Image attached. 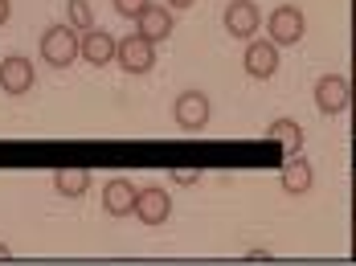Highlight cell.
<instances>
[{
  "label": "cell",
  "instance_id": "cell-19",
  "mask_svg": "<svg viewBox=\"0 0 356 266\" xmlns=\"http://www.w3.org/2000/svg\"><path fill=\"white\" fill-rule=\"evenodd\" d=\"M164 4H168V8H172V13H180V8H193V4H197V0H164Z\"/></svg>",
  "mask_w": 356,
  "mask_h": 266
},
{
  "label": "cell",
  "instance_id": "cell-20",
  "mask_svg": "<svg viewBox=\"0 0 356 266\" xmlns=\"http://www.w3.org/2000/svg\"><path fill=\"white\" fill-rule=\"evenodd\" d=\"M8 13H13V4H8V0H0V25L8 21Z\"/></svg>",
  "mask_w": 356,
  "mask_h": 266
},
{
  "label": "cell",
  "instance_id": "cell-15",
  "mask_svg": "<svg viewBox=\"0 0 356 266\" xmlns=\"http://www.w3.org/2000/svg\"><path fill=\"white\" fill-rule=\"evenodd\" d=\"M54 189H58V197H86V189H90V172L78 168V164L58 168V172H54Z\"/></svg>",
  "mask_w": 356,
  "mask_h": 266
},
{
  "label": "cell",
  "instance_id": "cell-5",
  "mask_svg": "<svg viewBox=\"0 0 356 266\" xmlns=\"http://www.w3.org/2000/svg\"><path fill=\"white\" fill-rule=\"evenodd\" d=\"M348 103H353V82L348 78L323 74L316 82V107H320V115H344Z\"/></svg>",
  "mask_w": 356,
  "mask_h": 266
},
{
  "label": "cell",
  "instance_id": "cell-8",
  "mask_svg": "<svg viewBox=\"0 0 356 266\" xmlns=\"http://www.w3.org/2000/svg\"><path fill=\"white\" fill-rule=\"evenodd\" d=\"M33 62L29 58H21V53H8L4 62H0V90L4 94H29L33 90Z\"/></svg>",
  "mask_w": 356,
  "mask_h": 266
},
{
  "label": "cell",
  "instance_id": "cell-11",
  "mask_svg": "<svg viewBox=\"0 0 356 266\" xmlns=\"http://www.w3.org/2000/svg\"><path fill=\"white\" fill-rule=\"evenodd\" d=\"M172 29H177V17H172L168 4H147L140 17H136V33H143L147 41L172 38Z\"/></svg>",
  "mask_w": 356,
  "mask_h": 266
},
{
  "label": "cell",
  "instance_id": "cell-4",
  "mask_svg": "<svg viewBox=\"0 0 356 266\" xmlns=\"http://www.w3.org/2000/svg\"><path fill=\"white\" fill-rule=\"evenodd\" d=\"M209 115H213V107H209V94L205 90H184L177 103H172V119H177L180 131H201L209 123Z\"/></svg>",
  "mask_w": 356,
  "mask_h": 266
},
{
  "label": "cell",
  "instance_id": "cell-12",
  "mask_svg": "<svg viewBox=\"0 0 356 266\" xmlns=\"http://www.w3.org/2000/svg\"><path fill=\"white\" fill-rule=\"evenodd\" d=\"M136 197H140V189L127 176H111L103 185V209L111 217H127V213H136Z\"/></svg>",
  "mask_w": 356,
  "mask_h": 266
},
{
  "label": "cell",
  "instance_id": "cell-17",
  "mask_svg": "<svg viewBox=\"0 0 356 266\" xmlns=\"http://www.w3.org/2000/svg\"><path fill=\"white\" fill-rule=\"evenodd\" d=\"M147 4H152V0H115V13H123V17H131V21H136Z\"/></svg>",
  "mask_w": 356,
  "mask_h": 266
},
{
  "label": "cell",
  "instance_id": "cell-10",
  "mask_svg": "<svg viewBox=\"0 0 356 266\" xmlns=\"http://www.w3.org/2000/svg\"><path fill=\"white\" fill-rule=\"evenodd\" d=\"M168 213H172V197L160 189V185L140 189V197H136V217H140L143 226H164Z\"/></svg>",
  "mask_w": 356,
  "mask_h": 266
},
{
  "label": "cell",
  "instance_id": "cell-7",
  "mask_svg": "<svg viewBox=\"0 0 356 266\" xmlns=\"http://www.w3.org/2000/svg\"><path fill=\"white\" fill-rule=\"evenodd\" d=\"M115 49H119V41L111 38L107 29H99V25H90V29L78 33V58H86L90 66H111Z\"/></svg>",
  "mask_w": 356,
  "mask_h": 266
},
{
  "label": "cell",
  "instance_id": "cell-14",
  "mask_svg": "<svg viewBox=\"0 0 356 266\" xmlns=\"http://www.w3.org/2000/svg\"><path fill=\"white\" fill-rule=\"evenodd\" d=\"M266 140H270V144H275L283 156H295L299 148H303V127H299L295 119H270Z\"/></svg>",
  "mask_w": 356,
  "mask_h": 266
},
{
  "label": "cell",
  "instance_id": "cell-2",
  "mask_svg": "<svg viewBox=\"0 0 356 266\" xmlns=\"http://www.w3.org/2000/svg\"><path fill=\"white\" fill-rule=\"evenodd\" d=\"M266 33L275 45H299L303 33H307V17H303V8H295V4H279L270 17H266Z\"/></svg>",
  "mask_w": 356,
  "mask_h": 266
},
{
  "label": "cell",
  "instance_id": "cell-22",
  "mask_svg": "<svg viewBox=\"0 0 356 266\" xmlns=\"http://www.w3.org/2000/svg\"><path fill=\"white\" fill-rule=\"evenodd\" d=\"M353 82H356V62H353Z\"/></svg>",
  "mask_w": 356,
  "mask_h": 266
},
{
  "label": "cell",
  "instance_id": "cell-21",
  "mask_svg": "<svg viewBox=\"0 0 356 266\" xmlns=\"http://www.w3.org/2000/svg\"><path fill=\"white\" fill-rule=\"evenodd\" d=\"M8 254H13V250H8V246H4V242H0V258H8Z\"/></svg>",
  "mask_w": 356,
  "mask_h": 266
},
{
  "label": "cell",
  "instance_id": "cell-16",
  "mask_svg": "<svg viewBox=\"0 0 356 266\" xmlns=\"http://www.w3.org/2000/svg\"><path fill=\"white\" fill-rule=\"evenodd\" d=\"M66 13H70V25L78 29V33L95 25V13H90V0H70V8H66Z\"/></svg>",
  "mask_w": 356,
  "mask_h": 266
},
{
  "label": "cell",
  "instance_id": "cell-6",
  "mask_svg": "<svg viewBox=\"0 0 356 266\" xmlns=\"http://www.w3.org/2000/svg\"><path fill=\"white\" fill-rule=\"evenodd\" d=\"M221 21H225V33H229V38L250 41L254 33H258V25H262V13H258L254 0H229Z\"/></svg>",
  "mask_w": 356,
  "mask_h": 266
},
{
  "label": "cell",
  "instance_id": "cell-13",
  "mask_svg": "<svg viewBox=\"0 0 356 266\" xmlns=\"http://www.w3.org/2000/svg\"><path fill=\"white\" fill-rule=\"evenodd\" d=\"M279 185H283V192H291V197H303V192L316 185V172H312V164L303 160V156H286L283 172H279Z\"/></svg>",
  "mask_w": 356,
  "mask_h": 266
},
{
  "label": "cell",
  "instance_id": "cell-18",
  "mask_svg": "<svg viewBox=\"0 0 356 266\" xmlns=\"http://www.w3.org/2000/svg\"><path fill=\"white\" fill-rule=\"evenodd\" d=\"M168 176H172L177 185H197V181H201V168H172Z\"/></svg>",
  "mask_w": 356,
  "mask_h": 266
},
{
  "label": "cell",
  "instance_id": "cell-3",
  "mask_svg": "<svg viewBox=\"0 0 356 266\" xmlns=\"http://www.w3.org/2000/svg\"><path fill=\"white\" fill-rule=\"evenodd\" d=\"M115 62L127 70V74H147L156 66V41H147L143 33H127L115 49Z\"/></svg>",
  "mask_w": 356,
  "mask_h": 266
},
{
  "label": "cell",
  "instance_id": "cell-1",
  "mask_svg": "<svg viewBox=\"0 0 356 266\" xmlns=\"http://www.w3.org/2000/svg\"><path fill=\"white\" fill-rule=\"evenodd\" d=\"M74 58H78V33H74V25H49L41 33V62L54 66V70H66V66H74Z\"/></svg>",
  "mask_w": 356,
  "mask_h": 266
},
{
  "label": "cell",
  "instance_id": "cell-9",
  "mask_svg": "<svg viewBox=\"0 0 356 266\" xmlns=\"http://www.w3.org/2000/svg\"><path fill=\"white\" fill-rule=\"evenodd\" d=\"M242 66H246L250 78H258V82H266V78L279 70V45L275 41H246V53H242Z\"/></svg>",
  "mask_w": 356,
  "mask_h": 266
}]
</instances>
